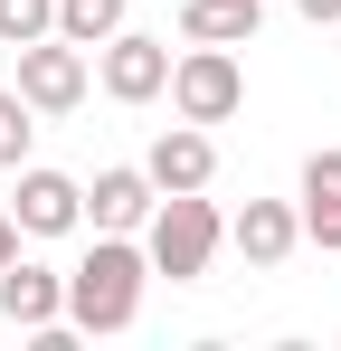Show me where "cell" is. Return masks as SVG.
Returning <instances> with one entry per match:
<instances>
[{
    "label": "cell",
    "mask_w": 341,
    "mask_h": 351,
    "mask_svg": "<svg viewBox=\"0 0 341 351\" xmlns=\"http://www.w3.org/2000/svg\"><path fill=\"white\" fill-rule=\"evenodd\" d=\"M142 285H152V256L123 228H95V247H86L76 276H66V323H76V332H133Z\"/></svg>",
    "instance_id": "cell-1"
},
{
    "label": "cell",
    "mask_w": 341,
    "mask_h": 351,
    "mask_svg": "<svg viewBox=\"0 0 341 351\" xmlns=\"http://www.w3.org/2000/svg\"><path fill=\"white\" fill-rule=\"evenodd\" d=\"M218 247H227L218 199H199V190H162V199H152V237H142L152 276H170V285H199Z\"/></svg>",
    "instance_id": "cell-2"
},
{
    "label": "cell",
    "mask_w": 341,
    "mask_h": 351,
    "mask_svg": "<svg viewBox=\"0 0 341 351\" xmlns=\"http://www.w3.org/2000/svg\"><path fill=\"white\" fill-rule=\"evenodd\" d=\"M170 105H180V123H227L247 105L237 48H199V38H190V58H170Z\"/></svg>",
    "instance_id": "cell-3"
},
{
    "label": "cell",
    "mask_w": 341,
    "mask_h": 351,
    "mask_svg": "<svg viewBox=\"0 0 341 351\" xmlns=\"http://www.w3.org/2000/svg\"><path fill=\"white\" fill-rule=\"evenodd\" d=\"M95 86H105L114 105H152V95H170V48L142 38V29H114L105 48H95Z\"/></svg>",
    "instance_id": "cell-4"
},
{
    "label": "cell",
    "mask_w": 341,
    "mask_h": 351,
    "mask_svg": "<svg viewBox=\"0 0 341 351\" xmlns=\"http://www.w3.org/2000/svg\"><path fill=\"white\" fill-rule=\"evenodd\" d=\"M86 76H95V66H86L76 38H29V48H19V95H29L38 114H76V105H86Z\"/></svg>",
    "instance_id": "cell-5"
},
{
    "label": "cell",
    "mask_w": 341,
    "mask_h": 351,
    "mask_svg": "<svg viewBox=\"0 0 341 351\" xmlns=\"http://www.w3.org/2000/svg\"><path fill=\"white\" fill-rule=\"evenodd\" d=\"M19 190H10V219L29 237H66V228H86V180H66V171H48V162H19Z\"/></svg>",
    "instance_id": "cell-6"
},
{
    "label": "cell",
    "mask_w": 341,
    "mask_h": 351,
    "mask_svg": "<svg viewBox=\"0 0 341 351\" xmlns=\"http://www.w3.org/2000/svg\"><path fill=\"white\" fill-rule=\"evenodd\" d=\"M227 247L266 276V266H284V256L303 247V209H284V199H247V209L227 219Z\"/></svg>",
    "instance_id": "cell-7"
},
{
    "label": "cell",
    "mask_w": 341,
    "mask_h": 351,
    "mask_svg": "<svg viewBox=\"0 0 341 351\" xmlns=\"http://www.w3.org/2000/svg\"><path fill=\"white\" fill-rule=\"evenodd\" d=\"M142 171H152V190H209V180H218V143H209V123H170L162 143L142 152Z\"/></svg>",
    "instance_id": "cell-8"
},
{
    "label": "cell",
    "mask_w": 341,
    "mask_h": 351,
    "mask_svg": "<svg viewBox=\"0 0 341 351\" xmlns=\"http://www.w3.org/2000/svg\"><path fill=\"white\" fill-rule=\"evenodd\" d=\"M0 313H10L19 332L66 323V276H57V266H29V256H10V266H0Z\"/></svg>",
    "instance_id": "cell-9"
},
{
    "label": "cell",
    "mask_w": 341,
    "mask_h": 351,
    "mask_svg": "<svg viewBox=\"0 0 341 351\" xmlns=\"http://www.w3.org/2000/svg\"><path fill=\"white\" fill-rule=\"evenodd\" d=\"M152 199H162V190H152L142 162H114V171H95V190H86V219L133 237V228H152Z\"/></svg>",
    "instance_id": "cell-10"
},
{
    "label": "cell",
    "mask_w": 341,
    "mask_h": 351,
    "mask_svg": "<svg viewBox=\"0 0 341 351\" xmlns=\"http://www.w3.org/2000/svg\"><path fill=\"white\" fill-rule=\"evenodd\" d=\"M266 29V0H180V38L199 48H247Z\"/></svg>",
    "instance_id": "cell-11"
},
{
    "label": "cell",
    "mask_w": 341,
    "mask_h": 351,
    "mask_svg": "<svg viewBox=\"0 0 341 351\" xmlns=\"http://www.w3.org/2000/svg\"><path fill=\"white\" fill-rule=\"evenodd\" d=\"M303 237H313L323 256H341V143L303 162Z\"/></svg>",
    "instance_id": "cell-12"
},
{
    "label": "cell",
    "mask_w": 341,
    "mask_h": 351,
    "mask_svg": "<svg viewBox=\"0 0 341 351\" xmlns=\"http://www.w3.org/2000/svg\"><path fill=\"white\" fill-rule=\"evenodd\" d=\"M114 29H123V0H57V38H76L86 58L105 48Z\"/></svg>",
    "instance_id": "cell-13"
},
{
    "label": "cell",
    "mask_w": 341,
    "mask_h": 351,
    "mask_svg": "<svg viewBox=\"0 0 341 351\" xmlns=\"http://www.w3.org/2000/svg\"><path fill=\"white\" fill-rule=\"evenodd\" d=\"M29 143H38V105H29L19 86H0V171H19Z\"/></svg>",
    "instance_id": "cell-14"
},
{
    "label": "cell",
    "mask_w": 341,
    "mask_h": 351,
    "mask_svg": "<svg viewBox=\"0 0 341 351\" xmlns=\"http://www.w3.org/2000/svg\"><path fill=\"white\" fill-rule=\"evenodd\" d=\"M29 38H57V0H0V48H29Z\"/></svg>",
    "instance_id": "cell-15"
},
{
    "label": "cell",
    "mask_w": 341,
    "mask_h": 351,
    "mask_svg": "<svg viewBox=\"0 0 341 351\" xmlns=\"http://www.w3.org/2000/svg\"><path fill=\"white\" fill-rule=\"evenodd\" d=\"M294 10H303L313 29H332V19H341V0H294Z\"/></svg>",
    "instance_id": "cell-16"
},
{
    "label": "cell",
    "mask_w": 341,
    "mask_h": 351,
    "mask_svg": "<svg viewBox=\"0 0 341 351\" xmlns=\"http://www.w3.org/2000/svg\"><path fill=\"white\" fill-rule=\"evenodd\" d=\"M19 237H29V228H19V219H10V209H0V266H10V256H19Z\"/></svg>",
    "instance_id": "cell-17"
}]
</instances>
